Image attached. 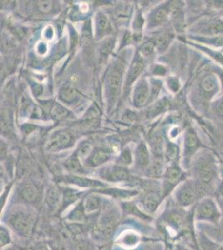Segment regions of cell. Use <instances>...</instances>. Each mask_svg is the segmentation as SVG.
Masks as SVG:
<instances>
[{
	"mask_svg": "<svg viewBox=\"0 0 223 250\" xmlns=\"http://www.w3.org/2000/svg\"><path fill=\"white\" fill-rule=\"evenodd\" d=\"M71 141V137L67 132H57L48 140V148L51 151L61 150L68 147Z\"/></svg>",
	"mask_w": 223,
	"mask_h": 250,
	"instance_id": "21",
	"label": "cell"
},
{
	"mask_svg": "<svg viewBox=\"0 0 223 250\" xmlns=\"http://www.w3.org/2000/svg\"><path fill=\"white\" fill-rule=\"evenodd\" d=\"M196 240L198 250H217L221 246V244L212 239L205 229L203 228L200 229L198 226H196Z\"/></svg>",
	"mask_w": 223,
	"mask_h": 250,
	"instance_id": "18",
	"label": "cell"
},
{
	"mask_svg": "<svg viewBox=\"0 0 223 250\" xmlns=\"http://www.w3.org/2000/svg\"><path fill=\"white\" fill-rule=\"evenodd\" d=\"M108 203L109 200L107 201V199H105L104 195L94 191L88 193V195L83 198L85 210L88 214L102 211Z\"/></svg>",
	"mask_w": 223,
	"mask_h": 250,
	"instance_id": "11",
	"label": "cell"
},
{
	"mask_svg": "<svg viewBox=\"0 0 223 250\" xmlns=\"http://www.w3.org/2000/svg\"><path fill=\"white\" fill-rule=\"evenodd\" d=\"M36 50H37L38 53L40 54V55H42V54H45L47 50H48V47L44 43H40L38 44L37 47H36Z\"/></svg>",
	"mask_w": 223,
	"mask_h": 250,
	"instance_id": "49",
	"label": "cell"
},
{
	"mask_svg": "<svg viewBox=\"0 0 223 250\" xmlns=\"http://www.w3.org/2000/svg\"><path fill=\"white\" fill-rule=\"evenodd\" d=\"M150 91L149 84L147 80L142 79L136 85L133 93V104L136 107L142 108L147 104L149 100Z\"/></svg>",
	"mask_w": 223,
	"mask_h": 250,
	"instance_id": "15",
	"label": "cell"
},
{
	"mask_svg": "<svg viewBox=\"0 0 223 250\" xmlns=\"http://www.w3.org/2000/svg\"><path fill=\"white\" fill-rule=\"evenodd\" d=\"M60 99L66 103H71L78 98V91L74 86L65 84L61 88L60 93Z\"/></svg>",
	"mask_w": 223,
	"mask_h": 250,
	"instance_id": "28",
	"label": "cell"
},
{
	"mask_svg": "<svg viewBox=\"0 0 223 250\" xmlns=\"http://www.w3.org/2000/svg\"><path fill=\"white\" fill-rule=\"evenodd\" d=\"M99 176L107 182H126L129 179V173L120 165H113L102 168L99 171Z\"/></svg>",
	"mask_w": 223,
	"mask_h": 250,
	"instance_id": "9",
	"label": "cell"
},
{
	"mask_svg": "<svg viewBox=\"0 0 223 250\" xmlns=\"http://www.w3.org/2000/svg\"><path fill=\"white\" fill-rule=\"evenodd\" d=\"M141 241V237L136 231L125 230L117 239V244L127 250L137 247Z\"/></svg>",
	"mask_w": 223,
	"mask_h": 250,
	"instance_id": "20",
	"label": "cell"
},
{
	"mask_svg": "<svg viewBox=\"0 0 223 250\" xmlns=\"http://www.w3.org/2000/svg\"><path fill=\"white\" fill-rule=\"evenodd\" d=\"M215 198L217 199L218 205H219V208H220L221 213H222V215H223V199H222V198H218V197H215Z\"/></svg>",
	"mask_w": 223,
	"mask_h": 250,
	"instance_id": "52",
	"label": "cell"
},
{
	"mask_svg": "<svg viewBox=\"0 0 223 250\" xmlns=\"http://www.w3.org/2000/svg\"><path fill=\"white\" fill-rule=\"evenodd\" d=\"M166 68H164L163 66L158 65L156 66L155 69H154V74L157 75H164L166 73Z\"/></svg>",
	"mask_w": 223,
	"mask_h": 250,
	"instance_id": "50",
	"label": "cell"
},
{
	"mask_svg": "<svg viewBox=\"0 0 223 250\" xmlns=\"http://www.w3.org/2000/svg\"><path fill=\"white\" fill-rule=\"evenodd\" d=\"M94 192L101 193L106 197H110L113 199H119L122 201H127L135 198L139 194V191L136 189H125V188H103Z\"/></svg>",
	"mask_w": 223,
	"mask_h": 250,
	"instance_id": "14",
	"label": "cell"
},
{
	"mask_svg": "<svg viewBox=\"0 0 223 250\" xmlns=\"http://www.w3.org/2000/svg\"><path fill=\"white\" fill-rule=\"evenodd\" d=\"M199 141L195 134L192 131L187 132L184 142V156L186 160L189 161L191 158L195 154L196 151L199 148Z\"/></svg>",
	"mask_w": 223,
	"mask_h": 250,
	"instance_id": "22",
	"label": "cell"
},
{
	"mask_svg": "<svg viewBox=\"0 0 223 250\" xmlns=\"http://www.w3.org/2000/svg\"><path fill=\"white\" fill-rule=\"evenodd\" d=\"M113 45H114V40L113 39H107L105 40L104 42L102 43L101 46V54L103 56H107L108 54H110L111 51L113 50Z\"/></svg>",
	"mask_w": 223,
	"mask_h": 250,
	"instance_id": "36",
	"label": "cell"
},
{
	"mask_svg": "<svg viewBox=\"0 0 223 250\" xmlns=\"http://www.w3.org/2000/svg\"><path fill=\"white\" fill-rule=\"evenodd\" d=\"M83 194L84 191L74 188L67 187L62 188V204L57 214H64L70 208L83 199Z\"/></svg>",
	"mask_w": 223,
	"mask_h": 250,
	"instance_id": "10",
	"label": "cell"
},
{
	"mask_svg": "<svg viewBox=\"0 0 223 250\" xmlns=\"http://www.w3.org/2000/svg\"><path fill=\"white\" fill-rule=\"evenodd\" d=\"M184 173L177 163H172L164 173L163 184L162 187V193L163 199L169 196L174 192L178 185L183 182Z\"/></svg>",
	"mask_w": 223,
	"mask_h": 250,
	"instance_id": "6",
	"label": "cell"
},
{
	"mask_svg": "<svg viewBox=\"0 0 223 250\" xmlns=\"http://www.w3.org/2000/svg\"><path fill=\"white\" fill-rule=\"evenodd\" d=\"M62 189L53 186L46 191L43 200L48 210L57 214L62 204Z\"/></svg>",
	"mask_w": 223,
	"mask_h": 250,
	"instance_id": "17",
	"label": "cell"
},
{
	"mask_svg": "<svg viewBox=\"0 0 223 250\" xmlns=\"http://www.w3.org/2000/svg\"><path fill=\"white\" fill-rule=\"evenodd\" d=\"M193 173L195 180L212 188L216 193L217 187L215 186L214 182L218 178V172L217 165L212 157L198 158L193 165Z\"/></svg>",
	"mask_w": 223,
	"mask_h": 250,
	"instance_id": "4",
	"label": "cell"
},
{
	"mask_svg": "<svg viewBox=\"0 0 223 250\" xmlns=\"http://www.w3.org/2000/svg\"><path fill=\"white\" fill-rule=\"evenodd\" d=\"M215 197V189L195 179L184 180L173 192V200L178 207L192 208L204 197Z\"/></svg>",
	"mask_w": 223,
	"mask_h": 250,
	"instance_id": "2",
	"label": "cell"
},
{
	"mask_svg": "<svg viewBox=\"0 0 223 250\" xmlns=\"http://www.w3.org/2000/svg\"><path fill=\"white\" fill-rule=\"evenodd\" d=\"M92 153H93V147L88 142L81 143L76 152V154L81 160H87Z\"/></svg>",
	"mask_w": 223,
	"mask_h": 250,
	"instance_id": "31",
	"label": "cell"
},
{
	"mask_svg": "<svg viewBox=\"0 0 223 250\" xmlns=\"http://www.w3.org/2000/svg\"><path fill=\"white\" fill-rule=\"evenodd\" d=\"M217 250H223V245H221L220 247L218 248Z\"/></svg>",
	"mask_w": 223,
	"mask_h": 250,
	"instance_id": "54",
	"label": "cell"
},
{
	"mask_svg": "<svg viewBox=\"0 0 223 250\" xmlns=\"http://www.w3.org/2000/svg\"><path fill=\"white\" fill-rule=\"evenodd\" d=\"M28 250H52V249L44 242H37L28 248Z\"/></svg>",
	"mask_w": 223,
	"mask_h": 250,
	"instance_id": "43",
	"label": "cell"
},
{
	"mask_svg": "<svg viewBox=\"0 0 223 250\" xmlns=\"http://www.w3.org/2000/svg\"><path fill=\"white\" fill-rule=\"evenodd\" d=\"M75 250H96L93 244L85 239H79L74 244Z\"/></svg>",
	"mask_w": 223,
	"mask_h": 250,
	"instance_id": "35",
	"label": "cell"
},
{
	"mask_svg": "<svg viewBox=\"0 0 223 250\" xmlns=\"http://www.w3.org/2000/svg\"><path fill=\"white\" fill-rule=\"evenodd\" d=\"M142 25H143V19L142 15H137L135 20H134V24H133V28L137 30V31H140L142 29Z\"/></svg>",
	"mask_w": 223,
	"mask_h": 250,
	"instance_id": "45",
	"label": "cell"
},
{
	"mask_svg": "<svg viewBox=\"0 0 223 250\" xmlns=\"http://www.w3.org/2000/svg\"><path fill=\"white\" fill-rule=\"evenodd\" d=\"M217 111L220 116L223 117V99L219 101L217 104Z\"/></svg>",
	"mask_w": 223,
	"mask_h": 250,
	"instance_id": "51",
	"label": "cell"
},
{
	"mask_svg": "<svg viewBox=\"0 0 223 250\" xmlns=\"http://www.w3.org/2000/svg\"><path fill=\"white\" fill-rule=\"evenodd\" d=\"M38 8L42 13H48L52 10L53 3L51 1H39L38 2Z\"/></svg>",
	"mask_w": 223,
	"mask_h": 250,
	"instance_id": "41",
	"label": "cell"
},
{
	"mask_svg": "<svg viewBox=\"0 0 223 250\" xmlns=\"http://www.w3.org/2000/svg\"><path fill=\"white\" fill-rule=\"evenodd\" d=\"M178 250H188V249H186V248L180 247V248H179V249H178Z\"/></svg>",
	"mask_w": 223,
	"mask_h": 250,
	"instance_id": "53",
	"label": "cell"
},
{
	"mask_svg": "<svg viewBox=\"0 0 223 250\" xmlns=\"http://www.w3.org/2000/svg\"><path fill=\"white\" fill-rule=\"evenodd\" d=\"M133 154L131 153L129 148H125L122 151L120 157H119V162L122 166H129L133 163Z\"/></svg>",
	"mask_w": 223,
	"mask_h": 250,
	"instance_id": "34",
	"label": "cell"
},
{
	"mask_svg": "<svg viewBox=\"0 0 223 250\" xmlns=\"http://www.w3.org/2000/svg\"><path fill=\"white\" fill-rule=\"evenodd\" d=\"M169 42L170 36L168 34H161L157 36L155 39L156 45L159 48H166Z\"/></svg>",
	"mask_w": 223,
	"mask_h": 250,
	"instance_id": "37",
	"label": "cell"
},
{
	"mask_svg": "<svg viewBox=\"0 0 223 250\" xmlns=\"http://www.w3.org/2000/svg\"><path fill=\"white\" fill-rule=\"evenodd\" d=\"M62 181L66 185H72L74 187L82 189H93L97 190L100 188L107 187V185L102 181L88 178V177L80 176L79 174H69L62 178Z\"/></svg>",
	"mask_w": 223,
	"mask_h": 250,
	"instance_id": "7",
	"label": "cell"
},
{
	"mask_svg": "<svg viewBox=\"0 0 223 250\" xmlns=\"http://www.w3.org/2000/svg\"><path fill=\"white\" fill-rule=\"evenodd\" d=\"M19 197L23 205H29L35 208L42 201V194L40 188L32 183L23 184L18 190Z\"/></svg>",
	"mask_w": 223,
	"mask_h": 250,
	"instance_id": "8",
	"label": "cell"
},
{
	"mask_svg": "<svg viewBox=\"0 0 223 250\" xmlns=\"http://www.w3.org/2000/svg\"><path fill=\"white\" fill-rule=\"evenodd\" d=\"M162 84V83L160 80H153L152 88H151V94H150L151 100H153L154 98L158 96V94H159L160 89H161Z\"/></svg>",
	"mask_w": 223,
	"mask_h": 250,
	"instance_id": "39",
	"label": "cell"
},
{
	"mask_svg": "<svg viewBox=\"0 0 223 250\" xmlns=\"http://www.w3.org/2000/svg\"><path fill=\"white\" fill-rule=\"evenodd\" d=\"M121 204L122 212H123L126 215L135 217L143 221L150 222L153 220V216L146 213L138 204L132 202L131 200L122 201Z\"/></svg>",
	"mask_w": 223,
	"mask_h": 250,
	"instance_id": "19",
	"label": "cell"
},
{
	"mask_svg": "<svg viewBox=\"0 0 223 250\" xmlns=\"http://www.w3.org/2000/svg\"><path fill=\"white\" fill-rule=\"evenodd\" d=\"M210 31L213 34H220L223 32V23L221 21H217L214 23H212Z\"/></svg>",
	"mask_w": 223,
	"mask_h": 250,
	"instance_id": "44",
	"label": "cell"
},
{
	"mask_svg": "<svg viewBox=\"0 0 223 250\" xmlns=\"http://www.w3.org/2000/svg\"><path fill=\"white\" fill-rule=\"evenodd\" d=\"M178 147L174 145H169V146L167 147V158H168L170 161H172V163H175V160L178 158Z\"/></svg>",
	"mask_w": 223,
	"mask_h": 250,
	"instance_id": "40",
	"label": "cell"
},
{
	"mask_svg": "<svg viewBox=\"0 0 223 250\" xmlns=\"http://www.w3.org/2000/svg\"><path fill=\"white\" fill-rule=\"evenodd\" d=\"M43 36L45 38L46 40H50L54 37V29L52 28L51 26H48L46 28L43 33Z\"/></svg>",
	"mask_w": 223,
	"mask_h": 250,
	"instance_id": "48",
	"label": "cell"
},
{
	"mask_svg": "<svg viewBox=\"0 0 223 250\" xmlns=\"http://www.w3.org/2000/svg\"><path fill=\"white\" fill-rule=\"evenodd\" d=\"M122 68L119 66H115L109 72L107 77V95L114 100L119 94V89L121 87L122 79Z\"/></svg>",
	"mask_w": 223,
	"mask_h": 250,
	"instance_id": "13",
	"label": "cell"
},
{
	"mask_svg": "<svg viewBox=\"0 0 223 250\" xmlns=\"http://www.w3.org/2000/svg\"><path fill=\"white\" fill-rule=\"evenodd\" d=\"M88 215L89 214H88L85 210L83 199H82L64 213V220L67 223L84 224L85 222L87 221Z\"/></svg>",
	"mask_w": 223,
	"mask_h": 250,
	"instance_id": "16",
	"label": "cell"
},
{
	"mask_svg": "<svg viewBox=\"0 0 223 250\" xmlns=\"http://www.w3.org/2000/svg\"><path fill=\"white\" fill-rule=\"evenodd\" d=\"M169 106V102L168 100L166 99L160 100L158 101L157 104H155L151 108L149 111V115L151 117H155L158 114H161L162 112L165 111V109H167Z\"/></svg>",
	"mask_w": 223,
	"mask_h": 250,
	"instance_id": "32",
	"label": "cell"
},
{
	"mask_svg": "<svg viewBox=\"0 0 223 250\" xmlns=\"http://www.w3.org/2000/svg\"><path fill=\"white\" fill-rule=\"evenodd\" d=\"M110 159V153L104 149H99L93 152L89 158L86 160L87 166L90 168H97L105 163L107 162Z\"/></svg>",
	"mask_w": 223,
	"mask_h": 250,
	"instance_id": "23",
	"label": "cell"
},
{
	"mask_svg": "<svg viewBox=\"0 0 223 250\" xmlns=\"http://www.w3.org/2000/svg\"><path fill=\"white\" fill-rule=\"evenodd\" d=\"M66 168L72 174H80L83 173V168H82V162L81 159H79L78 154H75L71 155L65 164Z\"/></svg>",
	"mask_w": 223,
	"mask_h": 250,
	"instance_id": "26",
	"label": "cell"
},
{
	"mask_svg": "<svg viewBox=\"0 0 223 250\" xmlns=\"http://www.w3.org/2000/svg\"><path fill=\"white\" fill-rule=\"evenodd\" d=\"M3 224L20 237L30 238L34 234L38 222L35 208L23 204H15L1 214Z\"/></svg>",
	"mask_w": 223,
	"mask_h": 250,
	"instance_id": "1",
	"label": "cell"
},
{
	"mask_svg": "<svg viewBox=\"0 0 223 250\" xmlns=\"http://www.w3.org/2000/svg\"><path fill=\"white\" fill-rule=\"evenodd\" d=\"M68 114V111L65 108L60 104H56L54 106L53 110H52V115L56 118V119H61L62 117L66 116Z\"/></svg>",
	"mask_w": 223,
	"mask_h": 250,
	"instance_id": "38",
	"label": "cell"
},
{
	"mask_svg": "<svg viewBox=\"0 0 223 250\" xmlns=\"http://www.w3.org/2000/svg\"><path fill=\"white\" fill-rule=\"evenodd\" d=\"M169 13V8L168 9L161 8V9H157L151 17L152 25L157 26L163 23L167 20Z\"/></svg>",
	"mask_w": 223,
	"mask_h": 250,
	"instance_id": "29",
	"label": "cell"
},
{
	"mask_svg": "<svg viewBox=\"0 0 223 250\" xmlns=\"http://www.w3.org/2000/svg\"><path fill=\"white\" fill-rule=\"evenodd\" d=\"M11 229H9L5 224L1 223L0 225V246L1 250H5L6 248L9 247L13 241L12 238Z\"/></svg>",
	"mask_w": 223,
	"mask_h": 250,
	"instance_id": "27",
	"label": "cell"
},
{
	"mask_svg": "<svg viewBox=\"0 0 223 250\" xmlns=\"http://www.w3.org/2000/svg\"><path fill=\"white\" fill-rule=\"evenodd\" d=\"M136 161L140 168H149L150 154L147 145L145 144L139 145L136 151Z\"/></svg>",
	"mask_w": 223,
	"mask_h": 250,
	"instance_id": "24",
	"label": "cell"
},
{
	"mask_svg": "<svg viewBox=\"0 0 223 250\" xmlns=\"http://www.w3.org/2000/svg\"><path fill=\"white\" fill-rule=\"evenodd\" d=\"M202 90L206 94H212L217 89V81L213 76L208 75L204 77L200 83Z\"/></svg>",
	"mask_w": 223,
	"mask_h": 250,
	"instance_id": "30",
	"label": "cell"
},
{
	"mask_svg": "<svg viewBox=\"0 0 223 250\" xmlns=\"http://www.w3.org/2000/svg\"><path fill=\"white\" fill-rule=\"evenodd\" d=\"M102 212L97 225V230L102 235L109 236L113 233L115 225L119 221V209L116 206L108 203Z\"/></svg>",
	"mask_w": 223,
	"mask_h": 250,
	"instance_id": "5",
	"label": "cell"
},
{
	"mask_svg": "<svg viewBox=\"0 0 223 250\" xmlns=\"http://www.w3.org/2000/svg\"><path fill=\"white\" fill-rule=\"evenodd\" d=\"M164 201L162 192L150 191L141 201L140 207L151 216L155 214Z\"/></svg>",
	"mask_w": 223,
	"mask_h": 250,
	"instance_id": "12",
	"label": "cell"
},
{
	"mask_svg": "<svg viewBox=\"0 0 223 250\" xmlns=\"http://www.w3.org/2000/svg\"><path fill=\"white\" fill-rule=\"evenodd\" d=\"M192 211L196 224L219 226L223 222L220 208L215 197H204L200 199L193 206Z\"/></svg>",
	"mask_w": 223,
	"mask_h": 250,
	"instance_id": "3",
	"label": "cell"
},
{
	"mask_svg": "<svg viewBox=\"0 0 223 250\" xmlns=\"http://www.w3.org/2000/svg\"><path fill=\"white\" fill-rule=\"evenodd\" d=\"M154 48H155L154 43H152V42H147L142 46L141 52L143 55L148 56L150 54H153V51H154Z\"/></svg>",
	"mask_w": 223,
	"mask_h": 250,
	"instance_id": "42",
	"label": "cell"
},
{
	"mask_svg": "<svg viewBox=\"0 0 223 250\" xmlns=\"http://www.w3.org/2000/svg\"><path fill=\"white\" fill-rule=\"evenodd\" d=\"M144 68V62L140 58H138L131 66L130 70L128 72L127 82H126V88L129 87L135 81L136 79L139 77V75L142 74V72L143 71Z\"/></svg>",
	"mask_w": 223,
	"mask_h": 250,
	"instance_id": "25",
	"label": "cell"
},
{
	"mask_svg": "<svg viewBox=\"0 0 223 250\" xmlns=\"http://www.w3.org/2000/svg\"><path fill=\"white\" fill-rule=\"evenodd\" d=\"M167 85L169 86L170 89L173 92L178 91V88H179V83L174 78H171L168 80Z\"/></svg>",
	"mask_w": 223,
	"mask_h": 250,
	"instance_id": "46",
	"label": "cell"
},
{
	"mask_svg": "<svg viewBox=\"0 0 223 250\" xmlns=\"http://www.w3.org/2000/svg\"><path fill=\"white\" fill-rule=\"evenodd\" d=\"M96 26L98 32L100 34H102L107 31V29L109 28V21L104 15L99 13L97 15Z\"/></svg>",
	"mask_w": 223,
	"mask_h": 250,
	"instance_id": "33",
	"label": "cell"
},
{
	"mask_svg": "<svg viewBox=\"0 0 223 250\" xmlns=\"http://www.w3.org/2000/svg\"><path fill=\"white\" fill-rule=\"evenodd\" d=\"M215 197H218V198H222L223 199V176L221 178L220 182L217 185V188H216V193H215Z\"/></svg>",
	"mask_w": 223,
	"mask_h": 250,
	"instance_id": "47",
	"label": "cell"
}]
</instances>
